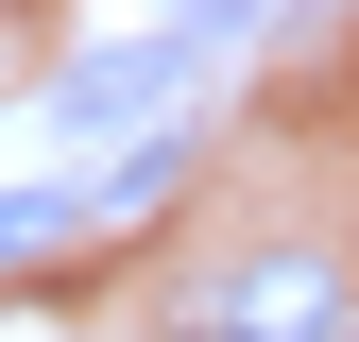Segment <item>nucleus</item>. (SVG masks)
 I'll return each mask as SVG.
<instances>
[{
    "label": "nucleus",
    "mask_w": 359,
    "mask_h": 342,
    "mask_svg": "<svg viewBox=\"0 0 359 342\" xmlns=\"http://www.w3.org/2000/svg\"><path fill=\"white\" fill-rule=\"evenodd\" d=\"M222 52V18H154V34H103V52H86L69 86H52V120H69V137H120V120H154L171 103V86H189Z\"/></svg>",
    "instance_id": "nucleus-1"
},
{
    "label": "nucleus",
    "mask_w": 359,
    "mask_h": 342,
    "mask_svg": "<svg viewBox=\"0 0 359 342\" xmlns=\"http://www.w3.org/2000/svg\"><path fill=\"white\" fill-rule=\"evenodd\" d=\"M205 325H222V342H342V325H359V291L325 274V256H291V240H274V256H240V274L205 291Z\"/></svg>",
    "instance_id": "nucleus-2"
},
{
    "label": "nucleus",
    "mask_w": 359,
    "mask_h": 342,
    "mask_svg": "<svg viewBox=\"0 0 359 342\" xmlns=\"http://www.w3.org/2000/svg\"><path fill=\"white\" fill-rule=\"evenodd\" d=\"M342 342H359V325H342Z\"/></svg>",
    "instance_id": "nucleus-3"
},
{
    "label": "nucleus",
    "mask_w": 359,
    "mask_h": 342,
    "mask_svg": "<svg viewBox=\"0 0 359 342\" xmlns=\"http://www.w3.org/2000/svg\"><path fill=\"white\" fill-rule=\"evenodd\" d=\"M205 342H222V325H205Z\"/></svg>",
    "instance_id": "nucleus-4"
}]
</instances>
